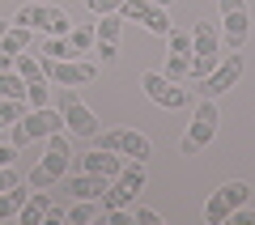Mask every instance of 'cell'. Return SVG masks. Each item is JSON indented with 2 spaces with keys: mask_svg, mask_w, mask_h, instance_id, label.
<instances>
[{
  "mask_svg": "<svg viewBox=\"0 0 255 225\" xmlns=\"http://www.w3.org/2000/svg\"><path fill=\"white\" fill-rule=\"evenodd\" d=\"M217 60H221V30L200 17L191 26V64H187V72L200 81V77H209L217 68Z\"/></svg>",
  "mask_w": 255,
  "mask_h": 225,
  "instance_id": "cell-1",
  "label": "cell"
},
{
  "mask_svg": "<svg viewBox=\"0 0 255 225\" xmlns=\"http://www.w3.org/2000/svg\"><path fill=\"white\" fill-rule=\"evenodd\" d=\"M68 157H73V149H68V136H64V127H60V132L47 136V153H43V162L30 170V187H51V183H60L64 174H68Z\"/></svg>",
  "mask_w": 255,
  "mask_h": 225,
  "instance_id": "cell-2",
  "label": "cell"
},
{
  "mask_svg": "<svg viewBox=\"0 0 255 225\" xmlns=\"http://www.w3.org/2000/svg\"><path fill=\"white\" fill-rule=\"evenodd\" d=\"M217 123H221L217 102H213V98H200L196 115H191V127H187V136H183V144H179V153H183V157L204 153V144H209L213 136H217Z\"/></svg>",
  "mask_w": 255,
  "mask_h": 225,
  "instance_id": "cell-3",
  "label": "cell"
},
{
  "mask_svg": "<svg viewBox=\"0 0 255 225\" xmlns=\"http://www.w3.org/2000/svg\"><path fill=\"white\" fill-rule=\"evenodd\" d=\"M140 191H145V162H124V170L102 191V208H128V204H136Z\"/></svg>",
  "mask_w": 255,
  "mask_h": 225,
  "instance_id": "cell-4",
  "label": "cell"
},
{
  "mask_svg": "<svg viewBox=\"0 0 255 225\" xmlns=\"http://www.w3.org/2000/svg\"><path fill=\"white\" fill-rule=\"evenodd\" d=\"M13 21L30 26V30H43V34H68L73 30V13L60 9V4H21Z\"/></svg>",
  "mask_w": 255,
  "mask_h": 225,
  "instance_id": "cell-5",
  "label": "cell"
},
{
  "mask_svg": "<svg viewBox=\"0 0 255 225\" xmlns=\"http://www.w3.org/2000/svg\"><path fill=\"white\" fill-rule=\"evenodd\" d=\"M60 127H64V115H60V111L34 107L30 115H21L17 123H13V144H34V140H43V136L60 132Z\"/></svg>",
  "mask_w": 255,
  "mask_h": 225,
  "instance_id": "cell-6",
  "label": "cell"
},
{
  "mask_svg": "<svg viewBox=\"0 0 255 225\" xmlns=\"http://www.w3.org/2000/svg\"><path fill=\"white\" fill-rule=\"evenodd\" d=\"M94 140H98V149H111V153H119V157H132V162H145V157L153 153L149 136L132 132V127H111V132H98Z\"/></svg>",
  "mask_w": 255,
  "mask_h": 225,
  "instance_id": "cell-7",
  "label": "cell"
},
{
  "mask_svg": "<svg viewBox=\"0 0 255 225\" xmlns=\"http://www.w3.org/2000/svg\"><path fill=\"white\" fill-rule=\"evenodd\" d=\"M247 196H251V187H247L243 179L221 183V187L213 191V200L204 204V225H221V221H230V213H234V208H243Z\"/></svg>",
  "mask_w": 255,
  "mask_h": 225,
  "instance_id": "cell-8",
  "label": "cell"
},
{
  "mask_svg": "<svg viewBox=\"0 0 255 225\" xmlns=\"http://www.w3.org/2000/svg\"><path fill=\"white\" fill-rule=\"evenodd\" d=\"M60 115H64V123H68V136H85V140H94V136L102 132V127H98V115H94V111L85 107L81 98H77V90H73V85H64Z\"/></svg>",
  "mask_w": 255,
  "mask_h": 225,
  "instance_id": "cell-9",
  "label": "cell"
},
{
  "mask_svg": "<svg viewBox=\"0 0 255 225\" xmlns=\"http://www.w3.org/2000/svg\"><path fill=\"white\" fill-rule=\"evenodd\" d=\"M115 13H119L124 21H140V26H145L149 34H157V38H166V34L174 30L170 17H166V9H162V4H153V0H124Z\"/></svg>",
  "mask_w": 255,
  "mask_h": 225,
  "instance_id": "cell-10",
  "label": "cell"
},
{
  "mask_svg": "<svg viewBox=\"0 0 255 225\" xmlns=\"http://www.w3.org/2000/svg\"><path fill=\"white\" fill-rule=\"evenodd\" d=\"M247 34H251L247 0H221V38H226V47H230V51H243Z\"/></svg>",
  "mask_w": 255,
  "mask_h": 225,
  "instance_id": "cell-11",
  "label": "cell"
},
{
  "mask_svg": "<svg viewBox=\"0 0 255 225\" xmlns=\"http://www.w3.org/2000/svg\"><path fill=\"white\" fill-rule=\"evenodd\" d=\"M243 68H247V60H243L238 51L226 55V60H217V68H213L209 77H200V98H217V94L234 90L238 77H243Z\"/></svg>",
  "mask_w": 255,
  "mask_h": 225,
  "instance_id": "cell-12",
  "label": "cell"
},
{
  "mask_svg": "<svg viewBox=\"0 0 255 225\" xmlns=\"http://www.w3.org/2000/svg\"><path fill=\"white\" fill-rule=\"evenodd\" d=\"M140 90H145L149 98L157 102V107H166V111L187 107V90H179V85H174L166 72H145V77H140Z\"/></svg>",
  "mask_w": 255,
  "mask_h": 225,
  "instance_id": "cell-13",
  "label": "cell"
},
{
  "mask_svg": "<svg viewBox=\"0 0 255 225\" xmlns=\"http://www.w3.org/2000/svg\"><path fill=\"white\" fill-rule=\"evenodd\" d=\"M43 72H47V81L55 85H85L98 77V68L85 60H43Z\"/></svg>",
  "mask_w": 255,
  "mask_h": 225,
  "instance_id": "cell-14",
  "label": "cell"
},
{
  "mask_svg": "<svg viewBox=\"0 0 255 225\" xmlns=\"http://www.w3.org/2000/svg\"><path fill=\"white\" fill-rule=\"evenodd\" d=\"M119 34H124V17H119V13H107V17L98 21V38H94L102 64H115L119 60Z\"/></svg>",
  "mask_w": 255,
  "mask_h": 225,
  "instance_id": "cell-15",
  "label": "cell"
},
{
  "mask_svg": "<svg viewBox=\"0 0 255 225\" xmlns=\"http://www.w3.org/2000/svg\"><path fill=\"white\" fill-rule=\"evenodd\" d=\"M170 55H166V77L170 81H179L183 72H187V64H191V34H183V30H170Z\"/></svg>",
  "mask_w": 255,
  "mask_h": 225,
  "instance_id": "cell-16",
  "label": "cell"
},
{
  "mask_svg": "<svg viewBox=\"0 0 255 225\" xmlns=\"http://www.w3.org/2000/svg\"><path fill=\"white\" fill-rule=\"evenodd\" d=\"M81 170H85V174H102V179L111 183L119 170H124V157L111 153V149H94V153H85V157H81Z\"/></svg>",
  "mask_w": 255,
  "mask_h": 225,
  "instance_id": "cell-17",
  "label": "cell"
},
{
  "mask_svg": "<svg viewBox=\"0 0 255 225\" xmlns=\"http://www.w3.org/2000/svg\"><path fill=\"white\" fill-rule=\"evenodd\" d=\"M47 208H51V200H47V187H34V200L26 196V204L17 208V221H21V225H43Z\"/></svg>",
  "mask_w": 255,
  "mask_h": 225,
  "instance_id": "cell-18",
  "label": "cell"
},
{
  "mask_svg": "<svg viewBox=\"0 0 255 225\" xmlns=\"http://www.w3.org/2000/svg\"><path fill=\"white\" fill-rule=\"evenodd\" d=\"M68 191H73L77 200H102V191H107V179L102 174H77V179H68Z\"/></svg>",
  "mask_w": 255,
  "mask_h": 225,
  "instance_id": "cell-19",
  "label": "cell"
},
{
  "mask_svg": "<svg viewBox=\"0 0 255 225\" xmlns=\"http://www.w3.org/2000/svg\"><path fill=\"white\" fill-rule=\"evenodd\" d=\"M98 217H102V200H81L77 208L64 213V221L68 225H85V221H98Z\"/></svg>",
  "mask_w": 255,
  "mask_h": 225,
  "instance_id": "cell-20",
  "label": "cell"
},
{
  "mask_svg": "<svg viewBox=\"0 0 255 225\" xmlns=\"http://www.w3.org/2000/svg\"><path fill=\"white\" fill-rule=\"evenodd\" d=\"M94 38H98V26H90V21H85V26H73V30H68V47H73V55H85L94 47Z\"/></svg>",
  "mask_w": 255,
  "mask_h": 225,
  "instance_id": "cell-21",
  "label": "cell"
},
{
  "mask_svg": "<svg viewBox=\"0 0 255 225\" xmlns=\"http://www.w3.org/2000/svg\"><path fill=\"white\" fill-rule=\"evenodd\" d=\"M26 196L30 191H21V183L9 187V191H0V221H4V217H17V208L26 204Z\"/></svg>",
  "mask_w": 255,
  "mask_h": 225,
  "instance_id": "cell-22",
  "label": "cell"
},
{
  "mask_svg": "<svg viewBox=\"0 0 255 225\" xmlns=\"http://www.w3.org/2000/svg\"><path fill=\"white\" fill-rule=\"evenodd\" d=\"M43 60H73L68 34H47V43H43Z\"/></svg>",
  "mask_w": 255,
  "mask_h": 225,
  "instance_id": "cell-23",
  "label": "cell"
},
{
  "mask_svg": "<svg viewBox=\"0 0 255 225\" xmlns=\"http://www.w3.org/2000/svg\"><path fill=\"white\" fill-rule=\"evenodd\" d=\"M21 115H26L21 111V98H0V127H13Z\"/></svg>",
  "mask_w": 255,
  "mask_h": 225,
  "instance_id": "cell-24",
  "label": "cell"
},
{
  "mask_svg": "<svg viewBox=\"0 0 255 225\" xmlns=\"http://www.w3.org/2000/svg\"><path fill=\"white\" fill-rule=\"evenodd\" d=\"M85 4H90V13H98V17H107V13L119 9V0H85Z\"/></svg>",
  "mask_w": 255,
  "mask_h": 225,
  "instance_id": "cell-25",
  "label": "cell"
},
{
  "mask_svg": "<svg viewBox=\"0 0 255 225\" xmlns=\"http://www.w3.org/2000/svg\"><path fill=\"white\" fill-rule=\"evenodd\" d=\"M132 217H136V225H162V217H157L153 208H136Z\"/></svg>",
  "mask_w": 255,
  "mask_h": 225,
  "instance_id": "cell-26",
  "label": "cell"
},
{
  "mask_svg": "<svg viewBox=\"0 0 255 225\" xmlns=\"http://www.w3.org/2000/svg\"><path fill=\"white\" fill-rule=\"evenodd\" d=\"M13 157H17V144H0V166H13Z\"/></svg>",
  "mask_w": 255,
  "mask_h": 225,
  "instance_id": "cell-27",
  "label": "cell"
},
{
  "mask_svg": "<svg viewBox=\"0 0 255 225\" xmlns=\"http://www.w3.org/2000/svg\"><path fill=\"white\" fill-rule=\"evenodd\" d=\"M55 221H64V208L51 204V208H47V217H43V225H55Z\"/></svg>",
  "mask_w": 255,
  "mask_h": 225,
  "instance_id": "cell-28",
  "label": "cell"
},
{
  "mask_svg": "<svg viewBox=\"0 0 255 225\" xmlns=\"http://www.w3.org/2000/svg\"><path fill=\"white\" fill-rule=\"evenodd\" d=\"M4 30H9V21H0V38H4Z\"/></svg>",
  "mask_w": 255,
  "mask_h": 225,
  "instance_id": "cell-29",
  "label": "cell"
},
{
  "mask_svg": "<svg viewBox=\"0 0 255 225\" xmlns=\"http://www.w3.org/2000/svg\"><path fill=\"white\" fill-rule=\"evenodd\" d=\"M153 4H162V9H166V4H174V0H153Z\"/></svg>",
  "mask_w": 255,
  "mask_h": 225,
  "instance_id": "cell-30",
  "label": "cell"
},
{
  "mask_svg": "<svg viewBox=\"0 0 255 225\" xmlns=\"http://www.w3.org/2000/svg\"><path fill=\"white\" fill-rule=\"evenodd\" d=\"M119 4H124V0H119Z\"/></svg>",
  "mask_w": 255,
  "mask_h": 225,
  "instance_id": "cell-31",
  "label": "cell"
}]
</instances>
